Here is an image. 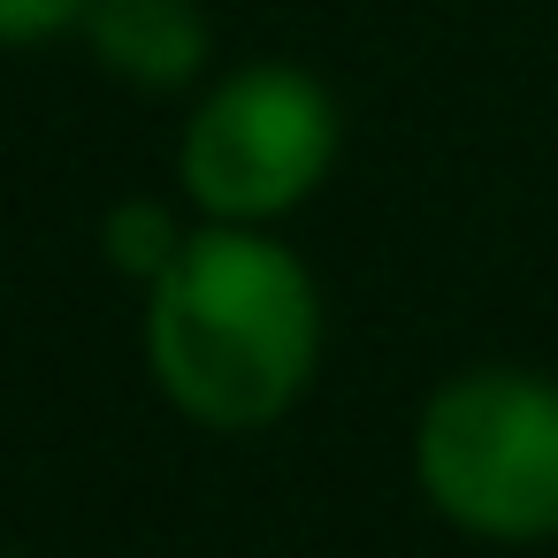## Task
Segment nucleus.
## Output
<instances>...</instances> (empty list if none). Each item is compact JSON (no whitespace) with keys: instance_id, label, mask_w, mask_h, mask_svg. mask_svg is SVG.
<instances>
[{"instance_id":"nucleus-1","label":"nucleus","mask_w":558,"mask_h":558,"mask_svg":"<svg viewBox=\"0 0 558 558\" xmlns=\"http://www.w3.org/2000/svg\"><path fill=\"white\" fill-rule=\"evenodd\" d=\"M322 360V299L291 245L207 222L146 283V367L199 428L283 421Z\"/></svg>"},{"instance_id":"nucleus-2","label":"nucleus","mask_w":558,"mask_h":558,"mask_svg":"<svg viewBox=\"0 0 558 558\" xmlns=\"http://www.w3.org/2000/svg\"><path fill=\"white\" fill-rule=\"evenodd\" d=\"M428 505L482 543L558 535V383L527 367L451 375L413 428Z\"/></svg>"},{"instance_id":"nucleus-3","label":"nucleus","mask_w":558,"mask_h":558,"mask_svg":"<svg viewBox=\"0 0 558 558\" xmlns=\"http://www.w3.org/2000/svg\"><path fill=\"white\" fill-rule=\"evenodd\" d=\"M337 146H344V116L322 77L291 62H245L192 108L177 177L207 222L260 230L322 192Z\"/></svg>"},{"instance_id":"nucleus-4","label":"nucleus","mask_w":558,"mask_h":558,"mask_svg":"<svg viewBox=\"0 0 558 558\" xmlns=\"http://www.w3.org/2000/svg\"><path fill=\"white\" fill-rule=\"evenodd\" d=\"M77 32H85L93 62L138 93H184L215 54L199 0H93Z\"/></svg>"},{"instance_id":"nucleus-5","label":"nucleus","mask_w":558,"mask_h":558,"mask_svg":"<svg viewBox=\"0 0 558 558\" xmlns=\"http://www.w3.org/2000/svg\"><path fill=\"white\" fill-rule=\"evenodd\" d=\"M184 238H192V230H177V215H169L161 199H123V207H108V222H100L108 268L138 276V283H154V276L184 253Z\"/></svg>"},{"instance_id":"nucleus-6","label":"nucleus","mask_w":558,"mask_h":558,"mask_svg":"<svg viewBox=\"0 0 558 558\" xmlns=\"http://www.w3.org/2000/svg\"><path fill=\"white\" fill-rule=\"evenodd\" d=\"M85 9L93 0H0V54L9 47H47V39L77 32Z\"/></svg>"}]
</instances>
